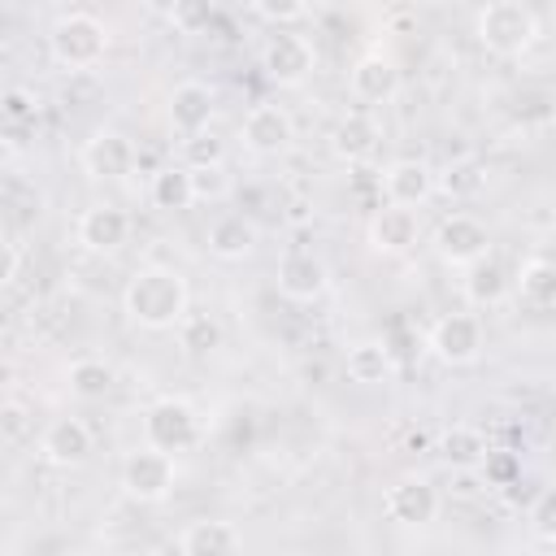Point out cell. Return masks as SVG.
<instances>
[{"label": "cell", "mask_w": 556, "mask_h": 556, "mask_svg": "<svg viewBox=\"0 0 556 556\" xmlns=\"http://www.w3.org/2000/svg\"><path fill=\"white\" fill-rule=\"evenodd\" d=\"M122 308L139 330H178L187 308V278L169 265H148L139 269L126 291H122Z\"/></svg>", "instance_id": "obj_1"}, {"label": "cell", "mask_w": 556, "mask_h": 556, "mask_svg": "<svg viewBox=\"0 0 556 556\" xmlns=\"http://www.w3.org/2000/svg\"><path fill=\"white\" fill-rule=\"evenodd\" d=\"M473 35L495 56H521L539 39V17L521 0H491L486 9H478Z\"/></svg>", "instance_id": "obj_2"}, {"label": "cell", "mask_w": 556, "mask_h": 556, "mask_svg": "<svg viewBox=\"0 0 556 556\" xmlns=\"http://www.w3.org/2000/svg\"><path fill=\"white\" fill-rule=\"evenodd\" d=\"M48 48H52L56 65H65V70H91L109 52V26L96 13H65V17H56V26L48 35Z\"/></svg>", "instance_id": "obj_3"}, {"label": "cell", "mask_w": 556, "mask_h": 556, "mask_svg": "<svg viewBox=\"0 0 556 556\" xmlns=\"http://www.w3.org/2000/svg\"><path fill=\"white\" fill-rule=\"evenodd\" d=\"M200 439V413L178 400V395H165L156 400L148 413H143V443L174 456V452H187L191 443Z\"/></svg>", "instance_id": "obj_4"}, {"label": "cell", "mask_w": 556, "mask_h": 556, "mask_svg": "<svg viewBox=\"0 0 556 556\" xmlns=\"http://www.w3.org/2000/svg\"><path fill=\"white\" fill-rule=\"evenodd\" d=\"M78 165L87 178H100V182H122L135 165H139V148L130 143V135L113 130V126H100L83 139L78 148Z\"/></svg>", "instance_id": "obj_5"}, {"label": "cell", "mask_w": 556, "mask_h": 556, "mask_svg": "<svg viewBox=\"0 0 556 556\" xmlns=\"http://www.w3.org/2000/svg\"><path fill=\"white\" fill-rule=\"evenodd\" d=\"M122 491L139 504H161L174 491V456L156 452V447H135L122 460Z\"/></svg>", "instance_id": "obj_6"}, {"label": "cell", "mask_w": 556, "mask_h": 556, "mask_svg": "<svg viewBox=\"0 0 556 556\" xmlns=\"http://www.w3.org/2000/svg\"><path fill=\"white\" fill-rule=\"evenodd\" d=\"M434 252H439V261L469 269V265L486 261V252H491V230H486V222H478L473 213H452V217H443V222L434 226Z\"/></svg>", "instance_id": "obj_7"}, {"label": "cell", "mask_w": 556, "mask_h": 556, "mask_svg": "<svg viewBox=\"0 0 556 556\" xmlns=\"http://www.w3.org/2000/svg\"><path fill=\"white\" fill-rule=\"evenodd\" d=\"M313 65H317V52L295 30H274L269 43H265V52H261V70L278 87H300L313 74Z\"/></svg>", "instance_id": "obj_8"}, {"label": "cell", "mask_w": 556, "mask_h": 556, "mask_svg": "<svg viewBox=\"0 0 556 556\" xmlns=\"http://www.w3.org/2000/svg\"><path fill=\"white\" fill-rule=\"evenodd\" d=\"M430 352L443 365H469L482 352V321L473 313H443L430 330Z\"/></svg>", "instance_id": "obj_9"}, {"label": "cell", "mask_w": 556, "mask_h": 556, "mask_svg": "<svg viewBox=\"0 0 556 556\" xmlns=\"http://www.w3.org/2000/svg\"><path fill=\"white\" fill-rule=\"evenodd\" d=\"M239 135H243V143H248L256 156H278V152H287L291 139H295V122H291V113H287L282 104H252V109L243 113Z\"/></svg>", "instance_id": "obj_10"}, {"label": "cell", "mask_w": 556, "mask_h": 556, "mask_svg": "<svg viewBox=\"0 0 556 556\" xmlns=\"http://www.w3.org/2000/svg\"><path fill=\"white\" fill-rule=\"evenodd\" d=\"M74 239H78L87 252H96V256H113V252L130 239V217H126V208H117V204H91V208L78 213Z\"/></svg>", "instance_id": "obj_11"}, {"label": "cell", "mask_w": 556, "mask_h": 556, "mask_svg": "<svg viewBox=\"0 0 556 556\" xmlns=\"http://www.w3.org/2000/svg\"><path fill=\"white\" fill-rule=\"evenodd\" d=\"M378 187L387 195V204H400V208H421L430 195H434V169L417 156H400L391 161L382 174H378Z\"/></svg>", "instance_id": "obj_12"}, {"label": "cell", "mask_w": 556, "mask_h": 556, "mask_svg": "<svg viewBox=\"0 0 556 556\" xmlns=\"http://www.w3.org/2000/svg\"><path fill=\"white\" fill-rule=\"evenodd\" d=\"M96 439H91V426L83 417H52L39 434V456L48 465H61V469H74L91 456Z\"/></svg>", "instance_id": "obj_13"}, {"label": "cell", "mask_w": 556, "mask_h": 556, "mask_svg": "<svg viewBox=\"0 0 556 556\" xmlns=\"http://www.w3.org/2000/svg\"><path fill=\"white\" fill-rule=\"evenodd\" d=\"M382 508H387V517L400 521V526H426V521H434V513H439V491H434L426 478L408 473V478H400V482L387 486Z\"/></svg>", "instance_id": "obj_14"}, {"label": "cell", "mask_w": 556, "mask_h": 556, "mask_svg": "<svg viewBox=\"0 0 556 556\" xmlns=\"http://www.w3.org/2000/svg\"><path fill=\"white\" fill-rule=\"evenodd\" d=\"M213 109H217L213 91H208L204 83H195V78H187V83H178V87L169 91V126H174L182 139L204 135L208 122H213Z\"/></svg>", "instance_id": "obj_15"}, {"label": "cell", "mask_w": 556, "mask_h": 556, "mask_svg": "<svg viewBox=\"0 0 556 556\" xmlns=\"http://www.w3.org/2000/svg\"><path fill=\"white\" fill-rule=\"evenodd\" d=\"M417 235H421V222H417L413 208L387 204V208H378V213L369 217V248L382 252V256H400V252H408V248L417 243Z\"/></svg>", "instance_id": "obj_16"}, {"label": "cell", "mask_w": 556, "mask_h": 556, "mask_svg": "<svg viewBox=\"0 0 556 556\" xmlns=\"http://www.w3.org/2000/svg\"><path fill=\"white\" fill-rule=\"evenodd\" d=\"M378 139H382V126H378V117H374V113H365V109L343 113V117H339V126L330 130V148H334V156H339V161H348V165H356V161L374 156Z\"/></svg>", "instance_id": "obj_17"}, {"label": "cell", "mask_w": 556, "mask_h": 556, "mask_svg": "<svg viewBox=\"0 0 556 556\" xmlns=\"http://www.w3.org/2000/svg\"><path fill=\"white\" fill-rule=\"evenodd\" d=\"M274 278H278V291H282L287 300H317V295L326 291V265H321L313 252H304V248L282 252Z\"/></svg>", "instance_id": "obj_18"}, {"label": "cell", "mask_w": 556, "mask_h": 556, "mask_svg": "<svg viewBox=\"0 0 556 556\" xmlns=\"http://www.w3.org/2000/svg\"><path fill=\"white\" fill-rule=\"evenodd\" d=\"M348 83H352V96H356V100H365V104H382V100L395 96V87H400V70H395V61H391L387 52H365V56L352 65Z\"/></svg>", "instance_id": "obj_19"}, {"label": "cell", "mask_w": 556, "mask_h": 556, "mask_svg": "<svg viewBox=\"0 0 556 556\" xmlns=\"http://www.w3.org/2000/svg\"><path fill=\"white\" fill-rule=\"evenodd\" d=\"M178 547H182V556H239V530L230 521L204 517L182 530Z\"/></svg>", "instance_id": "obj_20"}, {"label": "cell", "mask_w": 556, "mask_h": 556, "mask_svg": "<svg viewBox=\"0 0 556 556\" xmlns=\"http://www.w3.org/2000/svg\"><path fill=\"white\" fill-rule=\"evenodd\" d=\"M252 248H256V226H252L243 213H222V217L208 226V252H213V256H222V261H243Z\"/></svg>", "instance_id": "obj_21"}, {"label": "cell", "mask_w": 556, "mask_h": 556, "mask_svg": "<svg viewBox=\"0 0 556 556\" xmlns=\"http://www.w3.org/2000/svg\"><path fill=\"white\" fill-rule=\"evenodd\" d=\"M439 452H443V460L452 465V469H482L486 465V456H491V443H486V434L478 430V426H447L443 430V439H439Z\"/></svg>", "instance_id": "obj_22"}, {"label": "cell", "mask_w": 556, "mask_h": 556, "mask_svg": "<svg viewBox=\"0 0 556 556\" xmlns=\"http://www.w3.org/2000/svg\"><path fill=\"white\" fill-rule=\"evenodd\" d=\"M148 195H152L156 208H165V213H182V208H191V204L200 200V195H195V174H191L187 165H165V169L152 174Z\"/></svg>", "instance_id": "obj_23"}, {"label": "cell", "mask_w": 556, "mask_h": 556, "mask_svg": "<svg viewBox=\"0 0 556 556\" xmlns=\"http://www.w3.org/2000/svg\"><path fill=\"white\" fill-rule=\"evenodd\" d=\"M395 374V361H391V348L378 343V339H361L348 348V378L361 382V387H378Z\"/></svg>", "instance_id": "obj_24"}, {"label": "cell", "mask_w": 556, "mask_h": 556, "mask_svg": "<svg viewBox=\"0 0 556 556\" xmlns=\"http://www.w3.org/2000/svg\"><path fill=\"white\" fill-rule=\"evenodd\" d=\"M65 382H70V391H74L78 400H104V395L113 391L117 374H113V365H109L104 356H78V361H70Z\"/></svg>", "instance_id": "obj_25"}, {"label": "cell", "mask_w": 556, "mask_h": 556, "mask_svg": "<svg viewBox=\"0 0 556 556\" xmlns=\"http://www.w3.org/2000/svg\"><path fill=\"white\" fill-rule=\"evenodd\" d=\"M517 295L526 308H556V261H526L517 269Z\"/></svg>", "instance_id": "obj_26"}, {"label": "cell", "mask_w": 556, "mask_h": 556, "mask_svg": "<svg viewBox=\"0 0 556 556\" xmlns=\"http://www.w3.org/2000/svg\"><path fill=\"white\" fill-rule=\"evenodd\" d=\"M465 295L469 304H500L508 295V274L486 256L478 265H469V278H465Z\"/></svg>", "instance_id": "obj_27"}, {"label": "cell", "mask_w": 556, "mask_h": 556, "mask_svg": "<svg viewBox=\"0 0 556 556\" xmlns=\"http://www.w3.org/2000/svg\"><path fill=\"white\" fill-rule=\"evenodd\" d=\"M178 343H182V352H191V356L217 352V348H222V321H217L213 313H187L182 326H178Z\"/></svg>", "instance_id": "obj_28"}, {"label": "cell", "mask_w": 556, "mask_h": 556, "mask_svg": "<svg viewBox=\"0 0 556 556\" xmlns=\"http://www.w3.org/2000/svg\"><path fill=\"white\" fill-rule=\"evenodd\" d=\"M0 117L9 130H22V126H35L39 122V96L30 87H9L0 96Z\"/></svg>", "instance_id": "obj_29"}, {"label": "cell", "mask_w": 556, "mask_h": 556, "mask_svg": "<svg viewBox=\"0 0 556 556\" xmlns=\"http://www.w3.org/2000/svg\"><path fill=\"white\" fill-rule=\"evenodd\" d=\"M222 156H226V143L213 130H204L195 139H182V165L187 169H217Z\"/></svg>", "instance_id": "obj_30"}, {"label": "cell", "mask_w": 556, "mask_h": 556, "mask_svg": "<svg viewBox=\"0 0 556 556\" xmlns=\"http://www.w3.org/2000/svg\"><path fill=\"white\" fill-rule=\"evenodd\" d=\"M169 22H174L182 35H200V30L213 22V4H204V0H182V4L169 9Z\"/></svg>", "instance_id": "obj_31"}, {"label": "cell", "mask_w": 556, "mask_h": 556, "mask_svg": "<svg viewBox=\"0 0 556 556\" xmlns=\"http://www.w3.org/2000/svg\"><path fill=\"white\" fill-rule=\"evenodd\" d=\"M530 526H534V534H539L543 543H556V486H547V491L534 500Z\"/></svg>", "instance_id": "obj_32"}, {"label": "cell", "mask_w": 556, "mask_h": 556, "mask_svg": "<svg viewBox=\"0 0 556 556\" xmlns=\"http://www.w3.org/2000/svg\"><path fill=\"white\" fill-rule=\"evenodd\" d=\"M252 13H256V17H265V22H274V26L282 30V26L300 22V17H308V4H274V0H256V4H252Z\"/></svg>", "instance_id": "obj_33"}, {"label": "cell", "mask_w": 556, "mask_h": 556, "mask_svg": "<svg viewBox=\"0 0 556 556\" xmlns=\"http://www.w3.org/2000/svg\"><path fill=\"white\" fill-rule=\"evenodd\" d=\"M26 426H30L26 404L22 400H4V408H0V434H4V443H17L26 434Z\"/></svg>", "instance_id": "obj_34"}, {"label": "cell", "mask_w": 556, "mask_h": 556, "mask_svg": "<svg viewBox=\"0 0 556 556\" xmlns=\"http://www.w3.org/2000/svg\"><path fill=\"white\" fill-rule=\"evenodd\" d=\"M191 174H195V195L200 200H222L230 191V178H226L222 165L217 169H191Z\"/></svg>", "instance_id": "obj_35"}, {"label": "cell", "mask_w": 556, "mask_h": 556, "mask_svg": "<svg viewBox=\"0 0 556 556\" xmlns=\"http://www.w3.org/2000/svg\"><path fill=\"white\" fill-rule=\"evenodd\" d=\"M482 469H486V478H491V482H508V478L517 473V460H513V452H491Z\"/></svg>", "instance_id": "obj_36"}, {"label": "cell", "mask_w": 556, "mask_h": 556, "mask_svg": "<svg viewBox=\"0 0 556 556\" xmlns=\"http://www.w3.org/2000/svg\"><path fill=\"white\" fill-rule=\"evenodd\" d=\"M56 556H91V552H83V547H61Z\"/></svg>", "instance_id": "obj_37"}, {"label": "cell", "mask_w": 556, "mask_h": 556, "mask_svg": "<svg viewBox=\"0 0 556 556\" xmlns=\"http://www.w3.org/2000/svg\"><path fill=\"white\" fill-rule=\"evenodd\" d=\"M126 556H156V552H152V547H130Z\"/></svg>", "instance_id": "obj_38"}]
</instances>
